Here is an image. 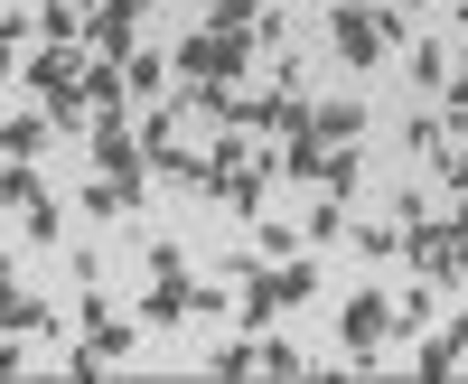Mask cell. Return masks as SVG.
Segmentation results:
<instances>
[{
  "mask_svg": "<svg viewBox=\"0 0 468 384\" xmlns=\"http://www.w3.org/2000/svg\"><path fill=\"white\" fill-rule=\"evenodd\" d=\"M122 75H132V94H169V75H178V66H169L160 48H132V57H122Z\"/></svg>",
  "mask_w": 468,
  "mask_h": 384,
  "instance_id": "16",
  "label": "cell"
},
{
  "mask_svg": "<svg viewBox=\"0 0 468 384\" xmlns=\"http://www.w3.org/2000/svg\"><path fill=\"white\" fill-rule=\"evenodd\" d=\"M85 160H94L112 187H132V207H141V169H150V150H141V132L122 123V103H112V112H94V132H85Z\"/></svg>",
  "mask_w": 468,
  "mask_h": 384,
  "instance_id": "4",
  "label": "cell"
},
{
  "mask_svg": "<svg viewBox=\"0 0 468 384\" xmlns=\"http://www.w3.org/2000/svg\"><path fill=\"white\" fill-rule=\"evenodd\" d=\"M403 10H421V0H403Z\"/></svg>",
  "mask_w": 468,
  "mask_h": 384,
  "instance_id": "21",
  "label": "cell"
},
{
  "mask_svg": "<svg viewBox=\"0 0 468 384\" xmlns=\"http://www.w3.org/2000/svg\"><path fill=\"white\" fill-rule=\"evenodd\" d=\"M0 197H10V216H19V235H28V244H57V235H66V216H57V197H48V178H37L28 160L0 169Z\"/></svg>",
  "mask_w": 468,
  "mask_h": 384,
  "instance_id": "6",
  "label": "cell"
},
{
  "mask_svg": "<svg viewBox=\"0 0 468 384\" xmlns=\"http://www.w3.org/2000/svg\"><path fill=\"white\" fill-rule=\"evenodd\" d=\"M337 337H346V366H356V375H375L384 337H394V300H384V291H346V310H337Z\"/></svg>",
  "mask_w": 468,
  "mask_h": 384,
  "instance_id": "5",
  "label": "cell"
},
{
  "mask_svg": "<svg viewBox=\"0 0 468 384\" xmlns=\"http://www.w3.org/2000/svg\"><path fill=\"white\" fill-rule=\"evenodd\" d=\"M337 235H346V207H337V197H319V207L300 216V244H309V253H328Z\"/></svg>",
  "mask_w": 468,
  "mask_h": 384,
  "instance_id": "14",
  "label": "cell"
},
{
  "mask_svg": "<svg viewBox=\"0 0 468 384\" xmlns=\"http://www.w3.org/2000/svg\"><path fill=\"white\" fill-rule=\"evenodd\" d=\"M234 310H244V328H271L291 310V300H319V253H291V262H253V253H234Z\"/></svg>",
  "mask_w": 468,
  "mask_h": 384,
  "instance_id": "1",
  "label": "cell"
},
{
  "mask_svg": "<svg viewBox=\"0 0 468 384\" xmlns=\"http://www.w3.org/2000/svg\"><path fill=\"white\" fill-rule=\"evenodd\" d=\"M403 66H412V85H450V48H431V37H412V48H403Z\"/></svg>",
  "mask_w": 468,
  "mask_h": 384,
  "instance_id": "17",
  "label": "cell"
},
{
  "mask_svg": "<svg viewBox=\"0 0 468 384\" xmlns=\"http://www.w3.org/2000/svg\"><path fill=\"white\" fill-rule=\"evenodd\" d=\"M48 132H57V112H10V123H0V150H10V160H37Z\"/></svg>",
  "mask_w": 468,
  "mask_h": 384,
  "instance_id": "13",
  "label": "cell"
},
{
  "mask_svg": "<svg viewBox=\"0 0 468 384\" xmlns=\"http://www.w3.org/2000/svg\"><path fill=\"white\" fill-rule=\"evenodd\" d=\"M0 328H10V347H19V337H48V328H57V310H48L37 291H19V282H10V291H0Z\"/></svg>",
  "mask_w": 468,
  "mask_h": 384,
  "instance_id": "9",
  "label": "cell"
},
{
  "mask_svg": "<svg viewBox=\"0 0 468 384\" xmlns=\"http://www.w3.org/2000/svg\"><path fill=\"white\" fill-rule=\"evenodd\" d=\"M468 357V319H450V328H431V337H421V357H412V375H450Z\"/></svg>",
  "mask_w": 468,
  "mask_h": 384,
  "instance_id": "12",
  "label": "cell"
},
{
  "mask_svg": "<svg viewBox=\"0 0 468 384\" xmlns=\"http://www.w3.org/2000/svg\"><path fill=\"white\" fill-rule=\"evenodd\" d=\"M207 28L216 37H253L262 28V0H207Z\"/></svg>",
  "mask_w": 468,
  "mask_h": 384,
  "instance_id": "15",
  "label": "cell"
},
{
  "mask_svg": "<svg viewBox=\"0 0 468 384\" xmlns=\"http://www.w3.org/2000/svg\"><path fill=\"white\" fill-rule=\"evenodd\" d=\"M262 375H309V357L291 347V337H262Z\"/></svg>",
  "mask_w": 468,
  "mask_h": 384,
  "instance_id": "18",
  "label": "cell"
},
{
  "mask_svg": "<svg viewBox=\"0 0 468 384\" xmlns=\"http://www.w3.org/2000/svg\"><path fill=\"white\" fill-rule=\"evenodd\" d=\"M441 94H450V123H468V57L450 66V85H441Z\"/></svg>",
  "mask_w": 468,
  "mask_h": 384,
  "instance_id": "19",
  "label": "cell"
},
{
  "mask_svg": "<svg viewBox=\"0 0 468 384\" xmlns=\"http://www.w3.org/2000/svg\"><path fill=\"white\" fill-rule=\"evenodd\" d=\"M75 282H85V347H94L103 366H112V357H132V347H141V328H132V319H112V300H103V282H94V253L75 262Z\"/></svg>",
  "mask_w": 468,
  "mask_h": 384,
  "instance_id": "7",
  "label": "cell"
},
{
  "mask_svg": "<svg viewBox=\"0 0 468 384\" xmlns=\"http://www.w3.org/2000/svg\"><path fill=\"white\" fill-rule=\"evenodd\" d=\"M328 37L346 48L356 75H375L384 48H412V10H403V0H328Z\"/></svg>",
  "mask_w": 468,
  "mask_h": 384,
  "instance_id": "2",
  "label": "cell"
},
{
  "mask_svg": "<svg viewBox=\"0 0 468 384\" xmlns=\"http://www.w3.org/2000/svg\"><path fill=\"white\" fill-rule=\"evenodd\" d=\"M85 28H94L85 0H48V10H37V37H48V48H85Z\"/></svg>",
  "mask_w": 468,
  "mask_h": 384,
  "instance_id": "10",
  "label": "cell"
},
{
  "mask_svg": "<svg viewBox=\"0 0 468 384\" xmlns=\"http://www.w3.org/2000/svg\"><path fill=\"white\" fill-rule=\"evenodd\" d=\"M431 282H441V291H459V282H468V197L441 216V244H431Z\"/></svg>",
  "mask_w": 468,
  "mask_h": 384,
  "instance_id": "8",
  "label": "cell"
},
{
  "mask_svg": "<svg viewBox=\"0 0 468 384\" xmlns=\"http://www.w3.org/2000/svg\"><path fill=\"white\" fill-rule=\"evenodd\" d=\"M141 253H150V300H141V328H178V319H197V310H234V291L187 282L178 244H141Z\"/></svg>",
  "mask_w": 468,
  "mask_h": 384,
  "instance_id": "3",
  "label": "cell"
},
{
  "mask_svg": "<svg viewBox=\"0 0 468 384\" xmlns=\"http://www.w3.org/2000/svg\"><path fill=\"white\" fill-rule=\"evenodd\" d=\"M459 28H468V0H459Z\"/></svg>",
  "mask_w": 468,
  "mask_h": 384,
  "instance_id": "20",
  "label": "cell"
},
{
  "mask_svg": "<svg viewBox=\"0 0 468 384\" xmlns=\"http://www.w3.org/2000/svg\"><path fill=\"white\" fill-rule=\"evenodd\" d=\"M309 132H319V141H356V132H366V103H356V94L309 103Z\"/></svg>",
  "mask_w": 468,
  "mask_h": 384,
  "instance_id": "11",
  "label": "cell"
}]
</instances>
